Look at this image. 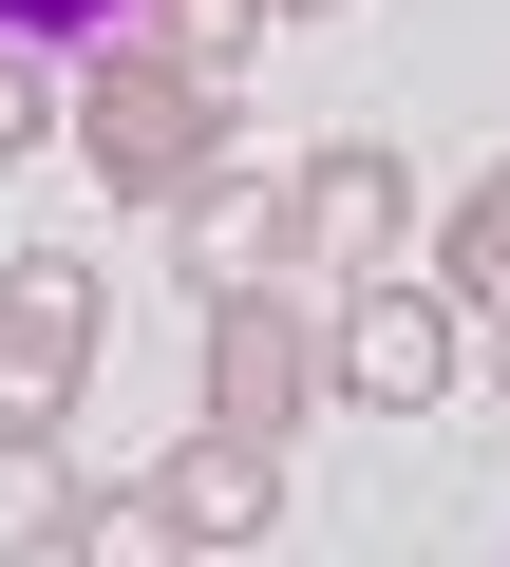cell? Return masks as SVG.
Returning a JSON list of instances; mask_svg holds the SVG:
<instances>
[{"label": "cell", "mask_w": 510, "mask_h": 567, "mask_svg": "<svg viewBox=\"0 0 510 567\" xmlns=\"http://www.w3.org/2000/svg\"><path fill=\"white\" fill-rule=\"evenodd\" d=\"M246 76H189V58H152V39H95L76 58V95H58V133H76V171L114 189V208H208L227 189V152H246V114H227Z\"/></svg>", "instance_id": "6da1fadb"}, {"label": "cell", "mask_w": 510, "mask_h": 567, "mask_svg": "<svg viewBox=\"0 0 510 567\" xmlns=\"http://www.w3.org/2000/svg\"><path fill=\"white\" fill-rule=\"evenodd\" d=\"M208 416H227V435H266V454H303V435L341 416V341H322V284H284V265L208 284Z\"/></svg>", "instance_id": "7a4b0ae2"}, {"label": "cell", "mask_w": 510, "mask_h": 567, "mask_svg": "<svg viewBox=\"0 0 510 567\" xmlns=\"http://www.w3.org/2000/svg\"><path fill=\"white\" fill-rule=\"evenodd\" d=\"M322 341H341V416H435V398L472 379V303H454L435 265L341 284V303H322Z\"/></svg>", "instance_id": "3957f363"}, {"label": "cell", "mask_w": 510, "mask_h": 567, "mask_svg": "<svg viewBox=\"0 0 510 567\" xmlns=\"http://www.w3.org/2000/svg\"><path fill=\"white\" fill-rule=\"evenodd\" d=\"M416 171L378 152V133H341V152H303L284 171V284H322V303H341V284H378V265H416Z\"/></svg>", "instance_id": "277c9868"}, {"label": "cell", "mask_w": 510, "mask_h": 567, "mask_svg": "<svg viewBox=\"0 0 510 567\" xmlns=\"http://www.w3.org/2000/svg\"><path fill=\"white\" fill-rule=\"evenodd\" d=\"M95 341H114L95 265L20 246V265H0V435H76V398H95Z\"/></svg>", "instance_id": "5b68a950"}, {"label": "cell", "mask_w": 510, "mask_h": 567, "mask_svg": "<svg viewBox=\"0 0 510 567\" xmlns=\"http://www.w3.org/2000/svg\"><path fill=\"white\" fill-rule=\"evenodd\" d=\"M152 473H170L189 548H266V529H284V454H266V435H227V416H189V435H170Z\"/></svg>", "instance_id": "8992f818"}, {"label": "cell", "mask_w": 510, "mask_h": 567, "mask_svg": "<svg viewBox=\"0 0 510 567\" xmlns=\"http://www.w3.org/2000/svg\"><path fill=\"white\" fill-rule=\"evenodd\" d=\"M58 567H208V548H189L170 473H95V492H76V529H58Z\"/></svg>", "instance_id": "52a82bcc"}, {"label": "cell", "mask_w": 510, "mask_h": 567, "mask_svg": "<svg viewBox=\"0 0 510 567\" xmlns=\"http://www.w3.org/2000/svg\"><path fill=\"white\" fill-rule=\"evenodd\" d=\"M416 265L454 284V303H472V322H510V152H491V171H472V189H454V208L416 227Z\"/></svg>", "instance_id": "ba28073f"}, {"label": "cell", "mask_w": 510, "mask_h": 567, "mask_svg": "<svg viewBox=\"0 0 510 567\" xmlns=\"http://www.w3.org/2000/svg\"><path fill=\"white\" fill-rule=\"evenodd\" d=\"M114 39H152V58H189V76H246V58L284 39V0H133Z\"/></svg>", "instance_id": "9c48e42d"}, {"label": "cell", "mask_w": 510, "mask_h": 567, "mask_svg": "<svg viewBox=\"0 0 510 567\" xmlns=\"http://www.w3.org/2000/svg\"><path fill=\"white\" fill-rule=\"evenodd\" d=\"M76 492H95V473H76L58 435H0V567H58V529H76Z\"/></svg>", "instance_id": "30bf717a"}, {"label": "cell", "mask_w": 510, "mask_h": 567, "mask_svg": "<svg viewBox=\"0 0 510 567\" xmlns=\"http://www.w3.org/2000/svg\"><path fill=\"white\" fill-rule=\"evenodd\" d=\"M20 152H58V58L0 39V171H20Z\"/></svg>", "instance_id": "8fae6325"}, {"label": "cell", "mask_w": 510, "mask_h": 567, "mask_svg": "<svg viewBox=\"0 0 510 567\" xmlns=\"http://www.w3.org/2000/svg\"><path fill=\"white\" fill-rule=\"evenodd\" d=\"M58 20H133V0H0V39H58Z\"/></svg>", "instance_id": "7c38bea8"}, {"label": "cell", "mask_w": 510, "mask_h": 567, "mask_svg": "<svg viewBox=\"0 0 510 567\" xmlns=\"http://www.w3.org/2000/svg\"><path fill=\"white\" fill-rule=\"evenodd\" d=\"M284 20H341V0H284Z\"/></svg>", "instance_id": "4fadbf2b"}, {"label": "cell", "mask_w": 510, "mask_h": 567, "mask_svg": "<svg viewBox=\"0 0 510 567\" xmlns=\"http://www.w3.org/2000/svg\"><path fill=\"white\" fill-rule=\"evenodd\" d=\"M208 567H246V548H208Z\"/></svg>", "instance_id": "5bb4252c"}, {"label": "cell", "mask_w": 510, "mask_h": 567, "mask_svg": "<svg viewBox=\"0 0 510 567\" xmlns=\"http://www.w3.org/2000/svg\"><path fill=\"white\" fill-rule=\"evenodd\" d=\"M491 360H510V322H491Z\"/></svg>", "instance_id": "9a60e30c"}]
</instances>
